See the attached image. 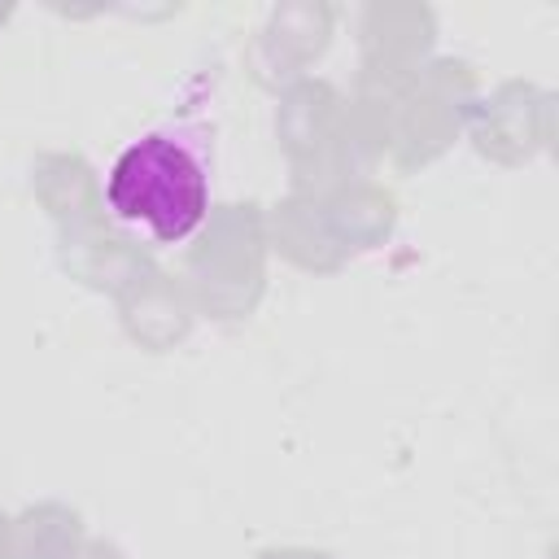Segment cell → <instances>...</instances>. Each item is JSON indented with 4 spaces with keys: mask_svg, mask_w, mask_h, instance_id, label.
<instances>
[{
    "mask_svg": "<svg viewBox=\"0 0 559 559\" xmlns=\"http://www.w3.org/2000/svg\"><path fill=\"white\" fill-rule=\"evenodd\" d=\"M118 223L153 245H183L210 214V135L192 118H170L131 140L105 179Z\"/></svg>",
    "mask_w": 559,
    "mask_h": 559,
    "instance_id": "cell-1",
    "label": "cell"
}]
</instances>
